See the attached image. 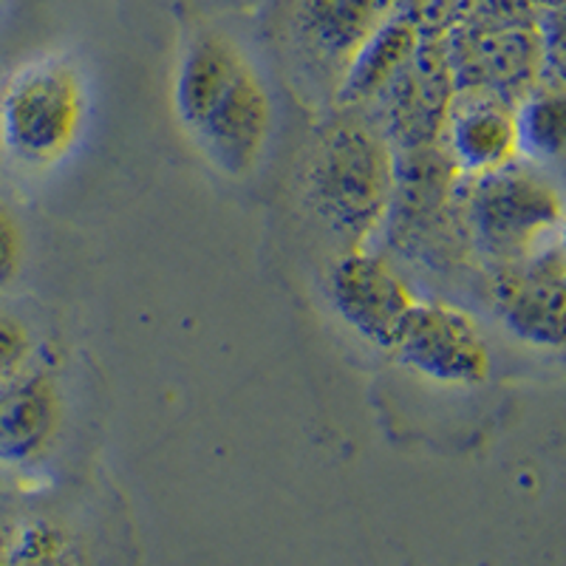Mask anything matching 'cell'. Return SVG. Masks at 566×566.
<instances>
[{
	"instance_id": "cell-14",
	"label": "cell",
	"mask_w": 566,
	"mask_h": 566,
	"mask_svg": "<svg viewBox=\"0 0 566 566\" xmlns=\"http://www.w3.org/2000/svg\"><path fill=\"white\" fill-rule=\"evenodd\" d=\"M34 340L23 321L12 315H0V380L32 366Z\"/></svg>"
},
{
	"instance_id": "cell-9",
	"label": "cell",
	"mask_w": 566,
	"mask_h": 566,
	"mask_svg": "<svg viewBox=\"0 0 566 566\" xmlns=\"http://www.w3.org/2000/svg\"><path fill=\"white\" fill-rule=\"evenodd\" d=\"M444 139H448L453 170L468 179L493 174L522 159L515 105H510L499 94H488V97L470 94L459 103H451Z\"/></svg>"
},
{
	"instance_id": "cell-2",
	"label": "cell",
	"mask_w": 566,
	"mask_h": 566,
	"mask_svg": "<svg viewBox=\"0 0 566 566\" xmlns=\"http://www.w3.org/2000/svg\"><path fill=\"white\" fill-rule=\"evenodd\" d=\"M397 179V156L386 136L371 125L343 119L317 139L306 185L323 224L360 247L388 219Z\"/></svg>"
},
{
	"instance_id": "cell-7",
	"label": "cell",
	"mask_w": 566,
	"mask_h": 566,
	"mask_svg": "<svg viewBox=\"0 0 566 566\" xmlns=\"http://www.w3.org/2000/svg\"><path fill=\"white\" fill-rule=\"evenodd\" d=\"M564 241L515 264L493 266V306L515 340L558 352L564 346Z\"/></svg>"
},
{
	"instance_id": "cell-1",
	"label": "cell",
	"mask_w": 566,
	"mask_h": 566,
	"mask_svg": "<svg viewBox=\"0 0 566 566\" xmlns=\"http://www.w3.org/2000/svg\"><path fill=\"white\" fill-rule=\"evenodd\" d=\"M174 111L221 176L255 174L272 136V97L235 40L212 29L187 40L174 77Z\"/></svg>"
},
{
	"instance_id": "cell-3",
	"label": "cell",
	"mask_w": 566,
	"mask_h": 566,
	"mask_svg": "<svg viewBox=\"0 0 566 566\" xmlns=\"http://www.w3.org/2000/svg\"><path fill=\"white\" fill-rule=\"evenodd\" d=\"M88 119V85L65 54L20 65L0 91V148L32 170L54 168L77 148Z\"/></svg>"
},
{
	"instance_id": "cell-10",
	"label": "cell",
	"mask_w": 566,
	"mask_h": 566,
	"mask_svg": "<svg viewBox=\"0 0 566 566\" xmlns=\"http://www.w3.org/2000/svg\"><path fill=\"white\" fill-rule=\"evenodd\" d=\"M391 0H306L303 27L326 57L352 60L388 20Z\"/></svg>"
},
{
	"instance_id": "cell-6",
	"label": "cell",
	"mask_w": 566,
	"mask_h": 566,
	"mask_svg": "<svg viewBox=\"0 0 566 566\" xmlns=\"http://www.w3.org/2000/svg\"><path fill=\"white\" fill-rule=\"evenodd\" d=\"M326 292L335 315L363 343L391 352L399 328L413 310V292L386 258L352 247L337 258L326 277Z\"/></svg>"
},
{
	"instance_id": "cell-13",
	"label": "cell",
	"mask_w": 566,
	"mask_h": 566,
	"mask_svg": "<svg viewBox=\"0 0 566 566\" xmlns=\"http://www.w3.org/2000/svg\"><path fill=\"white\" fill-rule=\"evenodd\" d=\"M0 566H88L80 544L54 524H29L18 533Z\"/></svg>"
},
{
	"instance_id": "cell-15",
	"label": "cell",
	"mask_w": 566,
	"mask_h": 566,
	"mask_svg": "<svg viewBox=\"0 0 566 566\" xmlns=\"http://www.w3.org/2000/svg\"><path fill=\"white\" fill-rule=\"evenodd\" d=\"M23 252H27L23 230L12 212L0 205V290L18 277L20 266H23Z\"/></svg>"
},
{
	"instance_id": "cell-4",
	"label": "cell",
	"mask_w": 566,
	"mask_h": 566,
	"mask_svg": "<svg viewBox=\"0 0 566 566\" xmlns=\"http://www.w3.org/2000/svg\"><path fill=\"white\" fill-rule=\"evenodd\" d=\"M470 239L493 266L515 264L564 241V201L533 161L473 176L464 201Z\"/></svg>"
},
{
	"instance_id": "cell-16",
	"label": "cell",
	"mask_w": 566,
	"mask_h": 566,
	"mask_svg": "<svg viewBox=\"0 0 566 566\" xmlns=\"http://www.w3.org/2000/svg\"><path fill=\"white\" fill-rule=\"evenodd\" d=\"M0 3H3V0H0Z\"/></svg>"
},
{
	"instance_id": "cell-12",
	"label": "cell",
	"mask_w": 566,
	"mask_h": 566,
	"mask_svg": "<svg viewBox=\"0 0 566 566\" xmlns=\"http://www.w3.org/2000/svg\"><path fill=\"white\" fill-rule=\"evenodd\" d=\"M518 145L522 156L533 165H549L564 154L566 139V99L560 83L541 85L515 105Z\"/></svg>"
},
{
	"instance_id": "cell-8",
	"label": "cell",
	"mask_w": 566,
	"mask_h": 566,
	"mask_svg": "<svg viewBox=\"0 0 566 566\" xmlns=\"http://www.w3.org/2000/svg\"><path fill=\"white\" fill-rule=\"evenodd\" d=\"M65 406L54 374L43 366L0 380V462L43 457L63 428Z\"/></svg>"
},
{
	"instance_id": "cell-11",
	"label": "cell",
	"mask_w": 566,
	"mask_h": 566,
	"mask_svg": "<svg viewBox=\"0 0 566 566\" xmlns=\"http://www.w3.org/2000/svg\"><path fill=\"white\" fill-rule=\"evenodd\" d=\"M417 29L402 18H388L366 43L360 52L348 60V74L343 80L340 97L346 103H360V99L380 94L388 83L406 71L408 63L417 54Z\"/></svg>"
},
{
	"instance_id": "cell-5",
	"label": "cell",
	"mask_w": 566,
	"mask_h": 566,
	"mask_svg": "<svg viewBox=\"0 0 566 566\" xmlns=\"http://www.w3.org/2000/svg\"><path fill=\"white\" fill-rule=\"evenodd\" d=\"M391 352L422 380L444 388L482 386L493 368L479 323L451 303H413Z\"/></svg>"
}]
</instances>
